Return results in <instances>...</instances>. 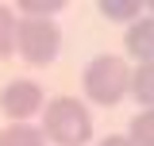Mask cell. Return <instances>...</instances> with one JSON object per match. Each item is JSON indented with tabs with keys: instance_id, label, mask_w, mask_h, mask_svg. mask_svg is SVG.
Instances as JSON below:
<instances>
[{
	"instance_id": "1",
	"label": "cell",
	"mask_w": 154,
	"mask_h": 146,
	"mask_svg": "<svg viewBox=\"0 0 154 146\" xmlns=\"http://www.w3.org/2000/svg\"><path fill=\"white\" fill-rule=\"evenodd\" d=\"M42 135L58 146H85L93 138V115L73 96H58L42 108Z\"/></svg>"
},
{
	"instance_id": "2",
	"label": "cell",
	"mask_w": 154,
	"mask_h": 146,
	"mask_svg": "<svg viewBox=\"0 0 154 146\" xmlns=\"http://www.w3.org/2000/svg\"><path fill=\"white\" fill-rule=\"evenodd\" d=\"M85 96L100 104V108H116L127 92H131V69H127V62L116 54H100L93 58L89 65H85Z\"/></svg>"
},
{
	"instance_id": "3",
	"label": "cell",
	"mask_w": 154,
	"mask_h": 146,
	"mask_svg": "<svg viewBox=\"0 0 154 146\" xmlns=\"http://www.w3.org/2000/svg\"><path fill=\"white\" fill-rule=\"evenodd\" d=\"M62 50V31L54 19H31L23 16L16 27V54L31 65H50Z\"/></svg>"
},
{
	"instance_id": "4",
	"label": "cell",
	"mask_w": 154,
	"mask_h": 146,
	"mask_svg": "<svg viewBox=\"0 0 154 146\" xmlns=\"http://www.w3.org/2000/svg\"><path fill=\"white\" fill-rule=\"evenodd\" d=\"M42 89H38L35 81H27V77H19V81H8L4 92H0V111L8 115V119H16V123H27L35 111H42Z\"/></svg>"
},
{
	"instance_id": "5",
	"label": "cell",
	"mask_w": 154,
	"mask_h": 146,
	"mask_svg": "<svg viewBox=\"0 0 154 146\" xmlns=\"http://www.w3.org/2000/svg\"><path fill=\"white\" fill-rule=\"evenodd\" d=\"M123 46H127V54L131 58H139V65H150L154 62V19L146 16H139L127 27V38H123Z\"/></svg>"
},
{
	"instance_id": "6",
	"label": "cell",
	"mask_w": 154,
	"mask_h": 146,
	"mask_svg": "<svg viewBox=\"0 0 154 146\" xmlns=\"http://www.w3.org/2000/svg\"><path fill=\"white\" fill-rule=\"evenodd\" d=\"M0 146H46V135L31 123H12L8 131H0Z\"/></svg>"
},
{
	"instance_id": "7",
	"label": "cell",
	"mask_w": 154,
	"mask_h": 146,
	"mask_svg": "<svg viewBox=\"0 0 154 146\" xmlns=\"http://www.w3.org/2000/svg\"><path fill=\"white\" fill-rule=\"evenodd\" d=\"M131 92H135L139 104H146V111L154 108V62L150 65H139L131 73Z\"/></svg>"
},
{
	"instance_id": "8",
	"label": "cell",
	"mask_w": 154,
	"mask_h": 146,
	"mask_svg": "<svg viewBox=\"0 0 154 146\" xmlns=\"http://www.w3.org/2000/svg\"><path fill=\"white\" fill-rule=\"evenodd\" d=\"M100 12H104V19H112V23H135L139 19V0H100L96 4Z\"/></svg>"
},
{
	"instance_id": "9",
	"label": "cell",
	"mask_w": 154,
	"mask_h": 146,
	"mask_svg": "<svg viewBox=\"0 0 154 146\" xmlns=\"http://www.w3.org/2000/svg\"><path fill=\"white\" fill-rule=\"evenodd\" d=\"M131 146H154V108L150 111H139L131 119Z\"/></svg>"
},
{
	"instance_id": "10",
	"label": "cell",
	"mask_w": 154,
	"mask_h": 146,
	"mask_svg": "<svg viewBox=\"0 0 154 146\" xmlns=\"http://www.w3.org/2000/svg\"><path fill=\"white\" fill-rule=\"evenodd\" d=\"M16 27H19L16 16H12L8 8H0V62L16 54Z\"/></svg>"
},
{
	"instance_id": "11",
	"label": "cell",
	"mask_w": 154,
	"mask_h": 146,
	"mask_svg": "<svg viewBox=\"0 0 154 146\" xmlns=\"http://www.w3.org/2000/svg\"><path fill=\"white\" fill-rule=\"evenodd\" d=\"M19 12H27L31 19H54V12H62V0H23L19 4Z\"/></svg>"
},
{
	"instance_id": "12",
	"label": "cell",
	"mask_w": 154,
	"mask_h": 146,
	"mask_svg": "<svg viewBox=\"0 0 154 146\" xmlns=\"http://www.w3.org/2000/svg\"><path fill=\"white\" fill-rule=\"evenodd\" d=\"M100 146H131V138H123V135H108Z\"/></svg>"
},
{
	"instance_id": "13",
	"label": "cell",
	"mask_w": 154,
	"mask_h": 146,
	"mask_svg": "<svg viewBox=\"0 0 154 146\" xmlns=\"http://www.w3.org/2000/svg\"><path fill=\"white\" fill-rule=\"evenodd\" d=\"M150 12H154V0H150ZM150 19H154V16H150Z\"/></svg>"
}]
</instances>
